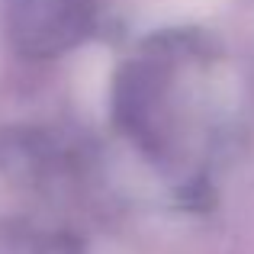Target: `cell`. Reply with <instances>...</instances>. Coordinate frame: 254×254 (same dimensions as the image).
<instances>
[{"mask_svg": "<svg viewBox=\"0 0 254 254\" xmlns=\"http://www.w3.org/2000/svg\"><path fill=\"white\" fill-rule=\"evenodd\" d=\"M216 3H222V0H158L155 13L158 19H190L209 13Z\"/></svg>", "mask_w": 254, "mask_h": 254, "instance_id": "6da1fadb", "label": "cell"}]
</instances>
